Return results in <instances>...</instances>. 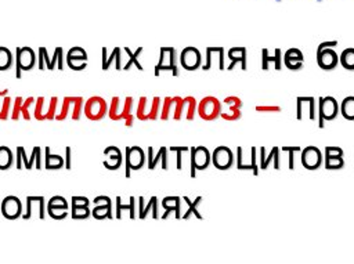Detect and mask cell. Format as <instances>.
<instances>
[{
  "label": "cell",
  "instance_id": "obj_1",
  "mask_svg": "<svg viewBox=\"0 0 354 264\" xmlns=\"http://www.w3.org/2000/svg\"><path fill=\"white\" fill-rule=\"evenodd\" d=\"M317 105H318L317 120H318V127L319 129H324L325 122H330V120L336 119L337 115L340 113L337 100L330 97V95L319 97L318 101H317Z\"/></svg>",
  "mask_w": 354,
  "mask_h": 264
},
{
  "label": "cell",
  "instance_id": "obj_2",
  "mask_svg": "<svg viewBox=\"0 0 354 264\" xmlns=\"http://www.w3.org/2000/svg\"><path fill=\"white\" fill-rule=\"evenodd\" d=\"M171 72V76H178V55L174 47H160L159 61L155 65V76H159L160 72Z\"/></svg>",
  "mask_w": 354,
  "mask_h": 264
},
{
  "label": "cell",
  "instance_id": "obj_3",
  "mask_svg": "<svg viewBox=\"0 0 354 264\" xmlns=\"http://www.w3.org/2000/svg\"><path fill=\"white\" fill-rule=\"evenodd\" d=\"M221 106H223V102L218 98L213 95H206L198 102L196 113L205 122H214L216 119L220 117Z\"/></svg>",
  "mask_w": 354,
  "mask_h": 264
},
{
  "label": "cell",
  "instance_id": "obj_4",
  "mask_svg": "<svg viewBox=\"0 0 354 264\" xmlns=\"http://www.w3.org/2000/svg\"><path fill=\"white\" fill-rule=\"evenodd\" d=\"M160 112V97H153L151 101L147 97H140L136 116L141 122L156 120Z\"/></svg>",
  "mask_w": 354,
  "mask_h": 264
},
{
  "label": "cell",
  "instance_id": "obj_5",
  "mask_svg": "<svg viewBox=\"0 0 354 264\" xmlns=\"http://www.w3.org/2000/svg\"><path fill=\"white\" fill-rule=\"evenodd\" d=\"M189 153H191V162H189V177L195 178V173L196 170H206L209 167V164L212 163V153L209 152V149L203 145H198V147H191L189 148Z\"/></svg>",
  "mask_w": 354,
  "mask_h": 264
},
{
  "label": "cell",
  "instance_id": "obj_6",
  "mask_svg": "<svg viewBox=\"0 0 354 264\" xmlns=\"http://www.w3.org/2000/svg\"><path fill=\"white\" fill-rule=\"evenodd\" d=\"M183 104L184 98L180 95L165 97L160 106V119L162 120H181L183 119Z\"/></svg>",
  "mask_w": 354,
  "mask_h": 264
},
{
  "label": "cell",
  "instance_id": "obj_7",
  "mask_svg": "<svg viewBox=\"0 0 354 264\" xmlns=\"http://www.w3.org/2000/svg\"><path fill=\"white\" fill-rule=\"evenodd\" d=\"M83 112L88 120L98 122L108 113V105L102 97L93 95L84 102Z\"/></svg>",
  "mask_w": 354,
  "mask_h": 264
},
{
  "label": "cell",
  "instance_id": "obj_8",
  "mask_svg": "<svg viewBox=\"0 0 354 264\" xmlns=\"http://www.w3.org/2000/svg\"><path fill=\"white\" fill-rule=\"evenodd\" d=\"M145 153L142 151V148L134 145V147H126V153H124V166H126V171L124 176L126 178H130V173L131 170H140L144 164H145Z\"/></svg>",
  "mask_w": 354,
  "mask_h": 264
},
{
  "label": "cell",
  "instance_id": "obj_9",
  "mask_svg": "<svg viewBox=\"0 0 354 264\" xmlns=\"http://www.w3.org/2000/svg\"><path fill=\"white\" fill-rule=\"evenodd\" d=\"M15 53V77L21 79L22 70H30L35 66L36 54L30 47H18Z\"/></svg>",
  "mask_w": 354,
  "mask_h": 264
},
{
  "label": "cell",
  "instance_id": "obj_10",
  "mask_svg": "<svg viewBox=\"0 0 354 264\" xmlns=\"http://www.w3.org/2000/svg\"><path fill=\"white\" fill-rule=\"evenodd\" d=\"M223 104L225 105V109H223L221 106V112H220V117H223L227 122H236L242 117V106L243 102L239 97L236 95H228L223 100Z\"/></svg>",
  "mask_w": 354,
  "mask_h": 264
},
{
  "label": "cell",
  "instance_id": "obj_11",
  "mask_svg": "<svg viewBox=\"0 0 354 264\" xmlns=\"http://www.w3.org/2000/svg\"><path fill=\"white\" fill-rule=\"evenodd\" d=\"M234 162H235V156L231 148L225 145H218L214 148L212 153V164L217 170H228L234 166Z\"/></svg>",
  "mask_w": 354,
  "mask_h": 264
},
{
  "label": "cell",
  "instance_id": "obj_12",
  "mask_svg": "<svg viewBox=\"0 0 354 264\" xmlns=\"http://www.w3.org/2000/svg\"><path fill=\"white\" fill-rule=\"evenodd\" d=\"M178 62L181 64L183 69L185 70H196L202 66V54L196 47L188 46L183 48V51L178 55Z\"/></svg>",
  "mask_w": 354,
  "mask_h": 264
},
{
  "label": "cell",
  "instance_id": "obj_13",
  "mask_svg": "<svg viewBox=\"0 0 354 264\" xmlns=\"http://www.w3.org/2000/svg\"><path fill=\"white\" fill-rule=\"evenodd\" d=\"M301 152V164L304 169L307 170H318L322 163H324V155L321 152V149L318 147L314 145H308L304 149L300 151Z\"/></svg>",
  "mask_w": 354,
  "mask_h": 264
},
{
  "label": "cell",
  "instance_id": "obj_14",
  "mask_svg": "<svg viewBox=\"0 0 354 264\" xmlns=\"http://www.w3.org/2000/svg\"><path fill=\"white\" fill-rule=\"evenodd\" d=\"M344 166L343 149L340 147L328 145L324 151V167L326 170H340Z\"/></svg>",
  "mask_w": 354,
  "mask_h": 264
},
{
  "label": "cell",
  "instance_id": "obj_15",
  "mask_svg": "<svg viewBox=\"0 0 354 264\" xmlns=\"http://www.w3.org/2000/svg\"><path fill=\"white\" fill-rule=\"evenodd\" d=\"M0 211L7 220H17L22 214V203L17 196L8 195L1 200Z\"/></svg>",
  "mask_w": 354,
  "mask_h": 264
},
{
  "label": "cell",
  "instance_id": "obj_16",
  "mask_svg": "<svg viewBox=\"0 0 354 264\" xmlns=\"http://www.w3.org/2000/svg\"><path fill=\"white\" fill-rule=\"evenodd\" d=\"M257 148L252 147L250 148V158L248 162H243V148L238 147L236 148V169L243 170V171H252L253 176H259V164H257Z\"/></svg>",
  "mask_w": 354,
  "mask_h": 264
},
{
  "label": "cell",
  "instance_id": "obj_17",
  "mask_svg": "<svg viewBox=\"0 0 354 264\" xmlns=\"http://www.w3.org/2000/svg\"><path fill=\"white\" fill-rule=\"evenodd\" d=\"M315 59H317V65L322 70H332L339 64V55L332 47H326V48L317 51Z\"/></svg>",
  "mask_w": 354,
  "mask_h": 264
},
{
  "label": "cell",
  "instance_id": "obj_18",
  "mask_svg": "<svg viewBox=\"0 0 354 264\" xmlns=\"http://www.w3.org/2000/svg\"><path fill=\"white\" fill-rule=\"evenodd\" d=\"M167 148L160 147L159 151L153 155V148L148 147V153H147V167L149 170H153L159 163L163 170L169 169V155H167Z\"/></svg>",
  "mask_w": 354,
  "mask_h": 264
},
{
  "label": "cell",
  "instance_id": "obj_19",
  "mask_svg": "<svg viewBox=\"0 0 354 264\" xmlns=\"http://www.w3.org/2000/svg\"><path fill=\"white\" fill-rule=\"evenodd\" d=\"M281 149L279 147H272L270 153H266V148H260V170H267L270 166H272L275 170L281 169Z\"/></svg>",
  "mask_w": 354,
  "mask_h": 264
},
{
  "label": "cell",
  "instance_id": "obj_20",
  "mask_svg": "<svg viewBox=\"0 0 354 264\" xmlns=\"http://www.w3.org/2000/svg\"><path fill=\"white\" fill-rule=\"evenodd\" d=\"M315 98L314 97H297L296 98V117L297 120H301L304 117V109H307L308 119L315 120L317 119V111H315Z\"/></svg>",
  "mask_w": 354,
  "mask_h": 264
},
{
  "label": "cell",
  "instance_id": "obj_21",
  "mask_svg": "<svg viewBox=\"0 0 354 264\" xmlns=\"http://www.w3.org/2000/svg\"><path fill=\"white\" fill-rule=\"evenodd\" d=\"M227 57L231 61L230 65L227 66V70H232L236 65H239L242 70L248 69V48L246 47H231L227 53Z\"/></svg>",
  "mask_w": 354,
  "mask_h": 264
},
{
  "label": "cell",
  "instance_id": "obj_22",
  "mask_svg": "<svg viewBox=\"0 0 354 264\" xmlns=\"http://www.w3.org/2000/svg\"><path fill=\"white\" fill-rule=\"evenodd\" d=\"M95 203V207L91 210V214L97 220H104V218H112V203L111 199L105 195H100L94 198L93 200Z\"/></svg>",
  "mask_w": 354,
  "mask_h": 264
},
{
  "label": "cell",
  "instance_id": "obj_23",
  "mask_svg": "<svg viewBox=\"0 0 354 264\" xmlns=\"http://www.w3.org/2000/svg\"><path fill=\"white\" fill-rule=\"evenodd\" d=\"M214 57L217 58V62H218V69L220 70H224L225 69V50L224 47L221 46H217V47H206V62L201 66L203 70H209L212 68V61L214 59Z\"/></svg>",
  "mask_w": 354,
  "mask_h": 264
},
{
  "label": "cell",
  "instance_id": "obj_24",
  "mask_svg": "<svg viewBox=\"0 0 354 264\" xmlns=\"http://www.w3.org/2000/svg\"><path fill=\"white\" fill-rule=\"evenodd\" d=\"M282 62L289 70H300L304 64V55L299 48H289L283 53Z\"/></svg>",
  "mask_w": 354,
  "mask_h": 264
},
{
  "label": "cell",
  "instance_id": "obj_25",
  "mask_svg": "<svg viewBox=\"0 0 354 264\" xmlns=\"http://www.w3.org/2000/svg\"><path fill=\"white\" fill-rule=\"evenodd\" d=\"M270 65H272L275 70L282 69V51H281V48H275L272 55L270 54V51L267 48L261 50V69L268 70Z\"/></svg>",
  "mask_w": 354,
  "mask_h": 264
},
{
  "label": "cell",
  "instance_id": "obj_26",
  "mask_svg": "<svg viewBox=\"0 0 354 264\" xmlns=\"http://www.w3.org/2000/svg\"><path fill=\"white\" fill-rule=\"evenodd\" d=\"M165 213L160 216L163 220L169 217L170 213H174L176 218H181V198L180 196H165L160 202Z\"/></svg>",
  "mask_w": 354,
  "mask_h": 264
},
{
  "label": "cell",
  "instance_id": "obj_27",
  "mask_svg": "<svg viewBox=\"0 0 354 264\" xmlns=\"http://www.w3.org/2000/svg\"><path fill=\"white\" fill-rule=\"evenodd\" d=\"M151 213V216L153 218H159V211H158V198L156 196H151L148 203L144 205V198L140 196L138 198V218H145L148 214Z\"/></svg>",
  "mask_w": 354,
  "mask_h": 264
},
{
  "label": "cell",
  "instance_id": "obj_28",
  "mask_svg": "<svg viewBox=\"0 0 354 264\" xmlns=\"http://www.w3.org/2000/svg\"><path fill=\"white\" fill-rule=\"evenodd\" d=\"M104 155L109 156V160H104V166L108 170H118L122 166L123 158H122V152L118 147H108L104 149Z\"/></svg>",
  "mask_w": 354,
  "mask_h": 264
},
{
  "label": "cell",
  "instance_id": "obj_29",
  "mask_svg": "<svg viewBox=\"0 0 354 264\" xmlns=\"http://www.w3.org/2000/svg\"><path fill=\"white\" fill-rule=\"evenodd\" d=\"M115 61V68H116V70H120L122 69V55H120V48L119 47H115L113 48V51L111 53V55L108 57L106 55V48L104 47L102 48V69L104 70H106V69H109V66H111V64Z\"/></svg>",
  "mask_w": 354,
  "mask_h": 264
},
{
  "label": "cell",
  "instance_id": "obj_30",
  "mask_svg": "<svg viewBox=\"0 0 354 264\" xmlns=\"http://www.w3.org/2000/svg\"><path fill=\"white\" fill-rule=\"evenodd\" d=\"M44 151H46V155H44V169L46 170H58L65 166V160L62 156L51 155L48 147H46Z\"/></svg>",
  "mask_w": 354,
  "mask_h": 264
},
{
  "label": "cell",
  "instance_id": "obj_31",
  "mask_svg": "<svg viewBox=\"0 0 354 264\" xmlns=\"http://www.w3.org/2000/svg\"><path fill=\"white\" fill-rule=\"evenodd\" d=\"M184 98V104H183V119L191 122L194 120L195 115H196V100L192 95H187L183 97Z\"/></svg>",
  "mask_w": 354,
  "mask_h": 264
},
{
  "label": "cell",
  "instance_id": "obj_32",
  "mask_svg": "<svg viewBox=\"0 0 354 264\" xmlns=\"http://www.w3.org/2000/svg\"><path fill=\"white\" fill-rule=\"evenodd\" d=\"M339 111H340L342 116H343L346 120L354 122V95L346 97V98L340 102Z\"/></svg>",
  "mask_w": 354,
  "mask_h": 264
},
{
  "label": "cell",
  "instance_id": "obj_33",
  "mask_svg": "<svg viewBox=\"0 0 354 264\" xmlns=\"http://www.w3.org/2000/svg\"><path fill=\"white\" fill-rule=\"evenodd\" d=\"M183 199H184V202L187 203L188 210H187L184 214H181V217H183L184 220H188V218L194 214V217L202 220V214L198 211V205L202 202V196H198L196 199H194V202H192L189 198H187V196H184Z\"/></svg>",
  "mask_w": 354,
  "mask_h": 264
},
{
  "label": "cell",
  "instance_id": "obj_34",
  "mask_svg": "<svg viewBox=\"0 0 354 264\" xmlns=\"http://www.w3.org/2000/svg\"><path fill=\"white\" fill-rule=\"evenodd\" d=\"M339 64L346 69V70H354V47L344 48L339 54Z\"/></svg>",
  "mask_w": 354,
  "mask_h": 264
},
{
  "label": "cell",
  "instance_id": "obj_35",
  "mask_svg": "<svg viewBox=\"0 0 354 264\" xmlns=\"http://www.w3.org/2000/svg\"><path fill=\"white\" fill-rule=\"evenodd\" d=\"M136 199L134 196H130V203L129 205H122V198L116 196V218L122 217L123 210H129V217L136 218Z\"/></svg>",
  "mask_w": 354,
  "mask_h": 264
},
{
  "label": "cell",
  "instance_id": "obj_36",
  "mask_svg": "<svg viewBox=\"0 0 354 264\" xmlns=\"http://www.w3.org/2000/svg\"><path fill=\"white\" fill-rule=\"evenodd\" d=\"M124 51H126L127 55H129V61H127V64H126L124 66H122V69H123V70H129V69L131 68V65H134L138 70H144V68L141 66V64H140V61H138V55L142 53V47H138L134 53H131V50H130L129 47H124Z\"/></svg>",
  "mask_w": 354,
  "mask_h": 264
},
{
  "label": "cell",
  "instance_id": "obj_37",
  "mask_svg": "<svg viewBox=\"0 0 354 264\" xmlns=\"http://www.w3.org/2000/svg\"><path fill=\"white\" fill-rule=\"evenodd\" d=\"M12 160H14V155L11 149L6 145H1L0 147V171L8 170L12 166Z\"/></svg>",
  "mask_w": 354,
  "mask_h": 264
},
{
  "label": "cell",
  "instance_id": "obj_38",
  "mask_svg": "<svg viewBox=\"0 0 354 264\" xmlns=\"http://www.w3.org/2000/svg\"><path fill=\"white\" fill-rule=\"evenodd\" d=\"M14 64L11 51L7 47H0V70H8Z\"/></svg>",
  "mask_w": 354,
  "mask_h": 264
},
{
  "label": "cell",
  "instance_id": "obj_39",
  "mask_svg": "<svg viewBox=\"0 0 354 264\" xmlns=\"http://www.w3.org/2000/svg\"><path fill=\"white\" fill-rule=\"evenodd\" d=\"M73 59L82 61V62H87V53L82 47H73L66 54V62L68 61H73Z\"/></svg>",
  "mask_w": 354,
  "mask_h": 264
},
{
  "label": "cell",
  "instance_id": "obj_40",
  "mask_svg": "<svg viewBox=\"0 0 354 264\" xmlns=\"http://www.w3.org/2000/svg\"><path fill=\"white\" fill-rule=\"evenodd\" d=\"M282 152L288 153V169L293 170L295 169V153L300 152L301 148L300 147H293V145H283L282 148H279Z\"/></svg>",
  "mask_w": 354,
  "mask_h": 264
},
{
  "label": "cell",
  "instance_id": "obj_41",
  "mask_svg": "<svg viewBox=\"0 0 354 264\" xmlns=\"http://www.w3.org/2000/svg\"><path fill=\"white\" fill-rule=\"evenodd\" d=\"M91 214L88 205H72V218H87Z\"/></svg>",
  "mask_w": 354,
  "mask_h": 264
},
{
  "label": "cell",
  "instance_id": "obj_42",
  "mask_svg": "<svg viewBox=\"0 0 354 264\" xmlns=\"http://www.w3.org/2000/svg\"><path fill=\"white\" fill-rule=\"evenodd\" d=\"M10 108H11V98L8 95L0 97V120L8 119Z\"/></svg>",
  "mask_w": 354,
  "mask_h": 264
},
{
  "label": "cell",
  "instance_id": "obj_43",
  "mask_svg": "<svg viewBox=\"0 0 354 264\" xmlns=\"http://www.w3.org/2000/svg\"><path fill=\"white\" fill-rule=\"evenodd\" d=\"M169 151L170 152H176V158H177V160H176V167H177V170H181L183 169V152H187V151H189V148L188 147H170L169 148Z\"/></svg>",
  "mask_w": 354,
  "mask_h": 264
},
{
  "label": "cell",
  "instance_id": "obj_44",
  "mask_svg": "<svg viewBox=\"0 0 354 264\" xmlns=\"http://www.w3.org/2000/svg\"><path fill=\"white\" fill-rule=\"evenodd\" d=\"M50 65H51V59L47 55V48L39 47V69L43 70L46 66L50 70Z\"/></svg>",
  "mask_w": 354,
  "mask_h": 264
},
{
  "label": "cell",
  "instance_id": "obj_45",
  "mask_svg": "<svg viewBox=\"0 0 354 264\" xmlns=\"http://www.w3.org/2000/svg\"><path fill=\"white\" fill-rule=\"evenodd\" d=\"M71 104H72V97H65V98H64V101H62V106H61L59 113H58V115H55V120L61 122V120L66 119V115H68V112H69V106H71Z\"/></svg>",
  "mask_w": 354,
  "mask_h": 264
},
{
  "label": "cell",
  "instance_id": "obj_46",
  "mask_svg": "<svg viewBox=\"0 0 354 264\" xmlns=\"http://www.w3.org/2000/svg\"><path fill=\"white\" fill-rule=\"evenodd\" d=\"M57 105H58V98L57 97H51L50 98V104H48V111L44 113L43 120H54L55 119Z\"/></svg>",
  "mask_w": 354,
  "mask_h": 264
},
{
  "label": "cell",
  "instance_id": "obj_47",
  "mask_svg": "<svg viewBox=\"0 0 354 264\" xmlns=\"http://www.w3.org/2000/svg\"><path fill=\"white\" fill-rule=\"evenodd\" d=\"M53 207H62V209H66V210H68L66 199H64V198L59 196V195L53 196V198L48 200V203H47V209H53Z\"/></svg>",
  "mask_w": 354,
  "mask_h": 264
},
{
  "label": "cell",
  "instance_id": "obj_48",
  "mask_svg": "<svg viewBox=\"0 0 354 264\" xmlns=\"http://www.w3.org/2000/svg\"><path fill=\"white\" fill-rule=\"evenodd\" d=\"M48 216L55 218V220H64L68 216V210L62 209V207H53V209H47Z\"/></svg>",
  "mask_w": 354,
  "mask_h": 264
},
{
  "label": "cell",
  "instance_id": "obj_49",
  "mask_svg": "<svg viewBox=\"0 0 354 264\" xmlns=\"http://www.w3.org/2000/svg\"><path fill=\"white\" fill-rule=\"evenodd\" d=\"M35 102V98L33 97H28L24 102H22V105H21V115H22V117L25 119V120H30V115H29V106L32 105Z\"/></svg>",
  "mask_w": 354,
  "mask_h": 264
},
{
  "label": "cell",
  "instance_id": "obj_50",
  "mask_svg": "<svg viewBox=\"0 0 354 264\" xmlns=\"http://www.w3.org/2000/svg\"><path fill=\"white\" fill-rule=\"evenodd\" d=\"M22 102H24V101H22V97H15L14 105H12V112H11V119H12V120H18V119H19Z\"/></svg>",
  "mask_w": 354,
  "mask_h": 264
},
{
  "label": "cell",
  "instance_id": "obj_51",
  "mask_svg": "<svg viewBox=\"0 0 354 264\" xmlns=\"http://www.w3.org/2000/svg\"><path fill=\"white\" fill-rule=\"evenodd\" d=\"M82 106H83V97H76L73 112H72V119L73 120H79L80 112H82Z\"/></svg>",
  "mask_w": 354,
  "mask_h": 264
},
{
  "label": "cell",
  "instance_id": "obj_52",
  "mask_svg": "<svg viewBox=\"0 0 354 264\" xmlns=\"http://www.w3.org/2000/svg\"><path fill=\"white\" fill-rule=\"evenodd\" d=\"M43 104H44V97H37L36 98V106H35V115H33L36 120H41L40 116H43L41 113H44L43 112Z\"/></svg>",
  "mask_w": 354,
  "mask_h": 264
},
{
  "label": "cell",
  "instance_id": "obj_53",
  "mask_svg": "<svg viewBox=\"0 0 354 264\" xmlns=\"http://www.w3.org/2000/svg\"><path fill=\"white\" fill-rule=\"evenodd\" d=\"M254 109L257 112H275V113L282 111V108L279 105H256Z\"/></svg>",
  "mask_w": 354,
  "mask_h": 264
},
{
  "label": "cell",
  "instance_id": "obj_54",
  "mask_svg": "<svg viewBox=\"0 0 354 264\" xmlns=\"http://www.w3.org/2000/svg\"><path fill=\"white\" fill-rule=\"evenodd\" d=\"M40 149V147H35L33 149H32V155H30V159L28 160V166H26V170H30L32 167H33V162L36 160V153H37V151Z\"/></svg>",
  "mask_w": 354,
  "mask_h": 264
},
{
  "label": "cell",
  "instance_id": "obj_55",
  "mask_svg": "<svg viewBox=\"0 0 354 264\" xmlns=\"http://www.w3.org/2000/svg\"><path fill=\"white\" fill-rule=\"evenodd\" d=\"M72 205H88V199L86 196H72Z\"/></svg>",
  "mask_w": 354,
  "mask_h": 264
},
{
  "label": "cell",
  "instance_id": "obj_56",
  "mask_svg": "<svg viewBox=\"0 0 354 264\" xmlns=\"http://www.w3.org/2000/svg\"><path fill=\"white\" fill-rule=\"evenodd\" d=\"M335 46H337V40H332V41H322L321 44H318V47H317V51H319V50H322V48H326V47H335Z\"/></svg>",
  "mask_w": 354,
  "mask_h": 264
},
{
  "label": "cell",
  "instance_id": "obj_57",
  "mask_svg": "<svg viewBox=\"0 0 354 264\" xmlns=\"http://www.w3.org/2000/svg\"><path fill=\"white\" fill-rule=\"evenodd\" d=\"M65 167L69 170L71 169V147H65Z\"/></svg>",
  "mask_w": 354,
  "mask_h": 264
},
{
  "label": "cell",
  "instance_id": "obj_58",
  "mask_svg": "<svg viewBox=\"0 0 354 264\" xmlns=\"http://www.w3.org/2000/svg\"><path fill=\"white\" fill-rule=\"evenodd\" d=\"M8 94V90L7 88H3V90H0V97H6Z\"/></svg>",
  "mask_w": 354,
  "mask_h": 264
}]
</instances>
